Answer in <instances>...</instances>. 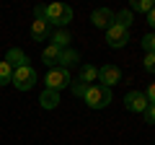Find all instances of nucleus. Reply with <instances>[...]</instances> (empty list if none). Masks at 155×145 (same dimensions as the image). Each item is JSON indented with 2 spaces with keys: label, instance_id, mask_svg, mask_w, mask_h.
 <instances>
[{
  "label": "nucleus",
  "instance_id": "nucleus-4",
  "mask_svg": "<svg viewBox=\"0 0 155 145\" xmlns=\"http://www.w3.org/2000/svg\"><path fill=\"white\" fill-rule=\"evenodd\" d=\"M36 80H39L36 70H34L31 65H23V67H16V70H13V78H11V83L16 86L18 91H31L34 86H36Z\"/></svg>",
  "mask_w": 155,
  "mask_h": 145
},
{
  "label": "nucleus",
  "instance_id": "nucleus-3",
  "mask_svg": "<svg viewBox=\"0 0 155 145\" xmlns=\"http://www.w3.org/2000/svg\"><path fill=\"white\" fill-rule=\"evenodd\" d=\"M44 83H47V88H49V91H57V93H60L62 88H67V86H72L70 70H62V67H47Z\"/></svg>",
  "mask_w": 155,
  "mask_h": 145
},
{
  "label": "nucleus",
  "instance_id": "nucleus-5",
  "mask_svg": "<svg viewBox=\"0 0 155 145\" xmlns=\"http://www.w3.org/2000/svg\"><path fill=\"white\" fill-rule=\"evenodd\" d=\"M127 42H129V29L119 26V23H111V26L106 29V44H109L111 49H122Z\"/></svg>",
  "mask_w": 155,
  "mask_h": 145
},
{
  "label": "nucleus",
  "instance_id": "nucleus-20",
  "mask_svg": "<svg viewBox=\"0 0 155 145\" xmlns=\"http://www.w3.org/2000/svg\"><path fill=\"white\" fill-rule=\"evenodd\" d=\"M142 65H145L147 72H155V55H153V52H145V62H142Z\"/></svg>",
  "mask_w": 155,
  "mask_h": 145
},
{
  "label": "nucleus",
  "instance_id": "nucleus-9",
  "mask_svg": "<svg viewBox=\"0 0 155 145\" xmlns=\"http://www.w3.org/2000/svg\"><path fill=\"white\" fill-rule=\"evenodd\" d=\"M114 16L116 13L109 11V8H96L93 16H91V21H93V26H98V29H109L111 23H114Z\"/></svg>",
  "mask_w": 155,
  "mask_h": 145
},
{
  "label": "nucleus",
  "instance_id": "nucleus-13",
  "mask_svg": "<svg viewBox=\"0 0 155 145\" xmlns=\"http://www.w3.org/2000/svg\"><path fill=\"white\" fill-rule=\"evenodd\" d=\"M93 80H98V67L83 65V67H80V75H78V83L88 86V83H93Z\"/></svg>",
  "mask_w": 155,
  "mask_h": 145
},
{
  "label": "nucleus",
  "instance_id": "nucleus-14",
  "mask_svg": "<svg viewBox=\"0 0 155 145\" xmlns=\"http://www.w3.org/2000/svg\"><path fill=\"white\" fill-rule=\"evenodd\" d=\"M60 47H54V44H47L44 47V52H41V60H44V65H49V67H54L57 65V57H60Z\"/></svg>",
  "mask_w": 155,
  "mask_h": 145
},
{
  "label": "nucleus",
  "instance_id": "nucleus-22",
  "mask_svg": "<svg viewBox=\"0 0 155 145\" xmlns=\"http://www.w3.org/2000/svg\"><path fill=\"white\" fill-rule=\"evenodd\" d=\"M85 88H88V86H83V83H78V80H75V83L70 86V91H72V93H75V96H80V99H83V93H85Z\"/></svg>",
  "mask_w": 155,
  "mask_h": 145
},
{
  "label": "nucleus",
  "instance_id": "nucleus-6",
  "mask_svg": "<svg viewBox=\"0 0 155 145\" xmlns=\"http://www.w3.org/2000/svg\"><path fill=\"white\" fill-rule=\"evenodd\" d=\"M122 80V70L116 65H104L98 67V86H104V88H111V86H116Z\"/></svg>",
  "mask_w": 155,
  "mask_h": 145
},
{
  "label": "nucleus",
  "instance_id": "nucleus-16",
  "mask_svg": "<svg viewBox=\"0 0 155 145\" xmlns=\"http://www.w3.org/2000/svg\"><path fill=\"white\" fill-rule=\"evenodd\" d=\"M114 23H119V26H124V29L132 26V13H129V8H124V11L116 13V16H114Z\"/></svg>",
  "mask_w": 155,
  "mask_h": 145
},
{
  "label": "nucleus",
  "instance_id": "nucleus-1",
  "mask_svg": "<svg viewBox=\"0 0 155 145\" xmlns=\"http://www.w3.org/2000/svg\"><path fill=\"white\" fill-rule=\"evenodd\" d=\"M44 21L49 26L62 29L72 21V8L65 5V3H49V5H44Z\"/></svg>",
  "mask_w": 155,
  "mask_h": 145
},
{
  "label": "nucleus",
  "instance_id": "nucleus-17",
  "mask_svg": "<svg viewBox=\"0 0 155 145\" xmlns=\"http://www.w3.org/2000/svg\"><path fill=\"white\" fill-rule=\"evenodd\" d=\"M155 8V0H134L132 3V11H137V13H150Z\"/></svg>",
  "mask_w": 155,
  "mask_h": 145
},
{
  "label": "nucleus",
  "instance_id": "nucleus-21",
  "mask_svg": "<svg viewBox=\"0 0 155 145\" xmlns=\"http://www.w3.org/2000/svg\"><path fill=\"white\" fill-rule=\"evenodd\" d=\"M142 117H145L147 124H155V104H147V109L142 112Z\"/></svg>",
  "mask_w": 155,
  "mask_h": 145
},
{
  "label": "nucleus",
  "instance_id": "nucleus-12",
  "mask_svg": "<svg viewBox=\"0 0 155 145\" xmlns=\"http://www.w3.org/2000/svg\"><path fill=\"white\" fill-rule=\"evenodd\" d=\"M5 62L13 67V70H16V67H23V65H28V57L23 55V52L18 49V47H11V49H8V55H5Z\"/></svg>",
  "mask_w": 155,
  "mask_h": 145
},
{
  "label": "nucleus",
  "instance_id": "nucleus-23",
  "mask_svg": "<svg viewBox=\"0 0 155 145\" xmlns=\"http://www.w3.org/2000/svg\"><path fill=\"white\" fill-rule=\"evenodd\" d=\"M145 99H147L150 104H155V80L147 86V91H145Z\"/></svg>",
  "mask_w": 155,
  "mask_h": 145
},
{
  "label": "nucleus",
  "instance_id": "nucleus-7",
  "mask_svg": "<svg viewBox=\"0 0 155 145\" xmlns=\"http://www.w3.org/2000/svg\"><path fill=\"white\" fill-rule=\"evenodd\" d=\"M147 104L150 101L145 99L142 91H129V93L124 96V106H127L129 112H134V114H142L145 109H147Z\"/></svg>",
  "mask_w": 155,
  "mask_h": 145
},
{
  "label": "nucleus",
  "instance_id": "nucleus-24",
  "mask_svg": "<svg viewBox=\"0 0 155 145\" xmlns=\"http://www.w3.org/2000/svg\"><path fill=\"white\" fill-rule=\"evenodd\" d=\"M147 26H150V29H155V8L147 13Z\"/></svg>",
  "mask_w": 155,
  "mask_h": 145
},
{
  "label": "nucleus",
  "instance_id": "nucleus-8",
  "mask_svg": "<svg viewBox=\"0 0 155 145\" xmlns=\"http://www.w3.org/2000/svg\"><path fill=\"white\" fill-rule=\"evenodd\" d=\"M52 34V26L44 18H34L31 21V39L34 42H47V36Z\"/></svg>",
  "mask_w": 155,
  "mask_h": 145
},
{
  "label": "nucleus",
  "instance_id": "nucleus-18",
  "mask_svg": "<svg viewBox=\"0 0 155 145\" xmlns=\"http://www.w3.org/2000/svg\"><path fill=\"white\" fill-rule=\"evenodd\" d=\"M11 78H13V67L8 65L5 60H3V62H0V86L11 83Z\"/></svg>",
  "mask_w": 155,
  "mask_h": 145
},
{
  "label": "nucleus",
  "instance_id": "nucleus-10",
  "mask_svg": "<svg viewBox=\"0 0 155 145\" xmlns=\"http://www.w3.org/2000/svg\"><path fill=\"white\" fill-rule=\"evenodd\" d=\"M78 60H80V55H78L75 49H62L60 52V57H57V65L54 67H62V70H70V67H75L78 65Z\"/></svg>",
  "mask_w": 155,
  "mask_h": 145
},
{
  "label": "nucleus",
  "instance_id": "nucleus-11",
  "mask_svg": "<svg viewBox=\"0 0 155 145\" xmlns=\"http://www.w3.org/2000/svg\"><path fill=\"white\" fill-rule=\"evenodd\" d=\"M39 104H41V109L52 112V109H57V106H60V93H57V91L44 88V91H41V96H39Z\"/></svg>",
  "mask_w": 155,
  "mask_h": 145
},
{
  "label": "nucleus",
  "instance_id": "nucleus-19",
  "mask_svg": "<svg viewBox=\"0 0 155 145\" xmlns=\"http://www.w3.org/2000/svg\"><path fill=\"white\" fill-rule=\"evenodd\" d=\"M142 47H145V52H153V55H155V31L142 36Z\"/></svg>",
  "mask_w": 155,
  "mask_h": 145
},
{
  "label": "nucleus",
  "instance_id": "nucleus-2",
  "mask_svg": "<svg viewBox=\"0 0 155 145\" xmlns=\"http://www.w3.org/2000/svg\"><path fill=\"white\" fill-rule=\"evenodd\" d=\"M83 101L91 106V109H106V106L111 104V88H104V86L93 83V86L85 88Z\"/></svg>",
  "mask_w": 155,
  "mask_h": 145
},
{
  "label": "nucleus",
  "instance_id": "nucleus-15",
  "mask_svg": "<svg viewBox=\"0 0 155 145\" xmlns=\"http://www.w3.org/2000/svg\"><path fill=\"white\" fill-rule=\"evenodd\" d=\"M49 44L60 47V49H67L70 47V31H65V29H57L54 34H52V42Z\"/></svg>",
  "mask_w": 155,
  "mask_h": 145
}]
</instances>
